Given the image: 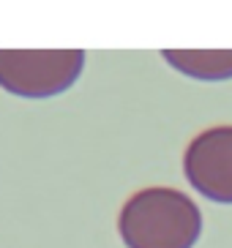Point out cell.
Here are the masks:
<instances>
[{
	"label": "cell",
	"mask_w": 232,
	"mask_h": 248,
	"mask_svg": "<svg viewBox=\"0 0 232 248\" xmlns=\"http://www.w3.org/2000/svg\"><path fill=\"white\" fill-rule=\"evenodd\" d=\"M117 232L129 248H194L202 216L178 188H142L123 204Z\"/></svg>",
	"instance_id": "1"
},
{
	"label": "cell",
	"mask_w": 232,
	"mask_h": 248,
	"mask_svg": "<svg viewBox=\"0 0 232 248\" xmlns=\"http://www.w3.org/2000/svg\"><path fill=\"white\" fill-rule=\"evenodd\" d=\"M85 52H11L0 49V88L22 98H50L80 79Z\"/></svg>",
	"instance_id": "2"
},
{
	"label": "cell",
	"mask_w": 232,
	"mask_h": 248,
	"mask_svg": "<svg viewBox=\"0 0 232 248\" xmlns=\"http://www.w3.org/2000/svg\"><path fill=\"white\" fill-rule=\"evenodd\" d=\"M183 172L205 199L232 204V125H216L191 139Z\"/></svg>",
	"instance_id": "3"
},
{
	"label": "cell",
	"mask_w": 232,
	"mask_h": 248,
	"mask_svg": "<svg viewBox=\"0 0 232 248\" xmlns=\"http://www.w3.org/2000/svg\"><path fill=\"white\" fill-rule=\"evenodd\" d=\"M172 68H178L186 77L194 79H208V82H218V79H232V49L230 52H194V49H183L175 52L167 49L161 52Z\"/></svg>",
	"instance_id": "4"
}]
</instances>
